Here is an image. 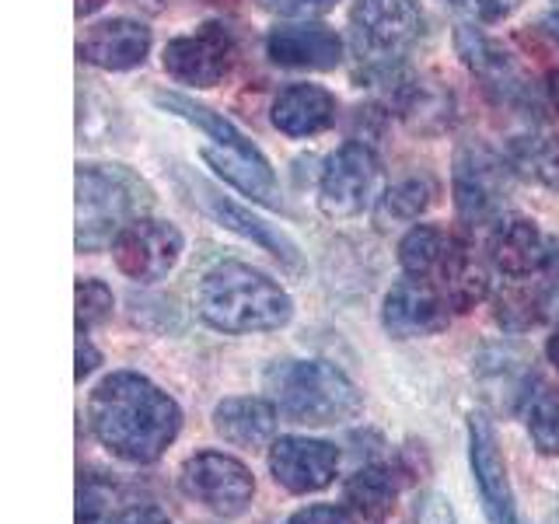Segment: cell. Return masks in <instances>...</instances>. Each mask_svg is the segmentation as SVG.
<instances>
[{
  "label": "cell",
  "mask_w": 559,
  "mask_h": 524,
  "mask_svg": "<svg viewBox=\"0 0 559 524\" xmlns=\"http://www.w3.org/2000/svg\"><path fill=\"white\" fill-rule=\"evenodd\" d=\"M472 8L479 11L483 22H503L521 8V0H472Z\"/></svg>",
  "instance_id": "obj_33"
},
{
  "label": "cell",
  "mask_w": 559,
  "mask_h": 524,
  "mask_svg": "<svg viewBox=\"0 0 559 524\" xmlns=\"http://www.w3.org/2000/svg\"><path fill=\"white\" fill-rule=\"evenodd\" d=\"M427 279H433V284L441 287L451 311H472L479 301L489 297V266L483 262V255L462 238L451 241L444 262Z\"/></svg>",
  "instance_id": "obj_21"
},
{
  "label": "cell",
  "mask_w": 559,
  "mask_h": 524,
  "mask_svg": "<svg viewBox=\"0 0 559 524\" xmlns=\"http://www.w3.org/2000/svg\"><path fill=\"white\" fill-rule=\"evenodd\" d=\"M511 162L500 157L486 144H465L454 154V210L468 231L479 227H497L503 221L507 203V182H511Z\"/></svg>",
  "instance_id": "obj_7"
},
{
  "label": "cell",
  "mask_w": 559,
  "mask_h": 524,
  "mask_svg": "<svg viewBox=\"0 0 559 524\" xmlns=\"http://www.w3.org/2000/svg\"><path fill=\"white\" fill-rule=\"evenodd\" d=\"M276 406L270 395H231L214 406V430L221 441L241 451H255L273 444L276 433Z\"/></svg>",
  "instance_id": "obj_18"
},
{
  "label": "cell",
  "mask_w": 559,
  "mask_h": 524,
  "mask_svg": "<svg viewBox=\"0 0 559 524\" xmlns=\"http://www.w3.org/2000/svg\"><path fill=\"white\" fill-rule=\"evenodd\" d=\"M151 52V28L133 17H112V22L92 25L78 43V57L98 70H133Z\"/></svg>",
  "instance_id": "obj_15"
},
{
  "label": "cell",
  "mask_w": 559,
  "mask_h": 524,
  "mask_svg": "<svg viewBox=\"0 0 559 524\" xmlns=\"http://www.w3.org/2000/svg\"><path fill=\"white\" fill-rule=\"evenodd\" d=\"M151 206V189L122 165H78V249L98 252Z\"/></svg>",
  "instance_id": "obj_5"
},
{
  "label": "cell",
  "mask_w": 559,
  "mask_h": 524,
  "mask_svg": "<svg viewBox=\"0 0 559 524\" xmlns=\"http://www.w3.org/2000/svg\"><path fill=\"white\" fill-rule=\"evenodd\" d=\"M154 102L162 105L165 112L192 122V127L206 136L203 140V162L214 168L227 186H235L238 192H245L252 203L280 210V203H284V200H280L276 175H273L270 162L262 157V151L252 144L249 136H241L221 112L206 109V105L192 102V98H186L179 92H157Z\"/></svg>",
  "instance_id": "obj_3"
},
{
  "label": "cell",
  "mask_w": 559,
  "mask_h": 524,
  "mask_svg": "<svg viewBox=\"0 0 559 524\" xmlns=\"http://www.w3.org/2000/svg\"><path fill=\"white\" fill-rule=\"evenodd\" d=\"M444 4H451V8H459V4H462V0H444Z\"/></svg>",
  "instance_id": "obj_39"
},
{
  "label": "cell",
  "mask_w": 559,
  "mask_h": 524,
  "mask_svg": "<svg viewBox=\"0 0 559 524\" xmlns=\"http://www.w3.org/2000/svg\"><path fill=\"white\" fill-rule=\"evenodd\" d=\"M179 486L189 500H197L217 517H241L255 500L252 468L224 451H197L179 468Z\"/></svg>",
  "instance_id": "obj_8"
},
{
  "label": "cell",
  "mask_w": 559,
  "mask_h": 524,
  "mask_svg": "<svg viewBox=\"0 0 559 524\" xmlns=\"http://www.w3.org/2000/svg\"><path fill=\"white\" fill-rule=\"evenodd\" d=\"M182 231L168 221L136 217L112 241V259L122 276L136 284H157L165 279L182 259Z\"/></svg>",
  "instance_id": "obj_11"
},
{
  "label": "cell",
  "mask_w": 559,
  "mask_h": 524,
  "mask_svg": "<svg viewBox=\"0 0 559 524\" xmlns=\"http://www.w3.org/2000/svg\"><path fill=\"white\" fill-rule=\"evenodd\" d=\"M98 364H102V357L92 346V336H87V332H78V381H84Z\"/></svg>",
  "instance_id": "obj_34"
},
{
  "label": "cell",
  "mask_w": 559,
  "mask_h": 524,
  "mask_svg": "<svg viewBox=\"0 0 559 524\" xmlns=\"http://www.w3.org/2000/svg\"><path fill=\"white\" fill-rule=\"evenodd\" d=\"M116 297L102 279H78V332H92L112 319Z\"/></svg>",
  "instance_id": "obj_28"
},
{
  "label": "cell",
  "mask_w": 559,
  "mask_h": 524,
  "mask_svg": "<svg viewBox=\"0 0 559 524\" xmlns=\"http://www.w3.org/2000/svg\"><path fill=\"white\" fill-rule=\"evenodd\" d=\"M381 322L395 340H424L448 329L451 305L433 279L406 273L389 294H384Z\"/></svg>",
  "instance_id": "obj_14"
},
{
  "label": "cell",
  "mask_w": 559,
  "mask_h": 524,
  "mask_svg": "<svg viewBox=\"0 0 559 524\" xmlns=\"http://www.w3.org/2000/svg\"><path fill=\"white\" fill-rule=\"evenodd\" d=\"M105 4V0H78V17H87V14H95L98 8Z\"/></svg>",
  "instance_id": "obj_36"
},
{
  "label": "cell",
  "mask_w": 559,
  "mask_h": 524,
  "mask_svg": "<svg viewBox=\"0 0 559 524\" xmlns=\"http://www.w3.org/2000/svg\"><path fill=\"white\" fill-rule=\"evenodd\" d=\"M262 384L276 413L297 427H340L364 409L357 384L325 360H276Z\"/></svg>",
  "instance_id": "obj_4"
},
{
  "label": "cell",
  "mask_w": 559,
  "mask_h": 524,
  "mask_svg": "<svg viewBox=\"0 0 559 524\" xmlns=\"http://www.w3.org/2000/svg\"><path fill=\"white\" fill-rule=\"evenodd\" d=\"M433 196H437V186H433L430 175H409V179L395 182V186L378 200L374 217H378L381 227L419 221V214H424V210L433 203Z\"/></svg>",
  "instance_id": "obj_26"
},
{
  "label": "cell",
  "mask_w": 559,
  "mask_h": 524,
  "mask_svg": "<svg viewBox=\"0 0 559 524\" xmlns=\"http://www.w3.org/2000/svg\"><path fill=\"white\" fill-rule=\"evenodd\" d=\"M507 162L524 179H532L546 189H559V133H535V136H518Z\"/></svg>",
  "instance_id": "obj_24"
},
{
  "label": "cell",
  "mask_w": 559,
  "mask_h": 524,
  "mask_svg": "<svg viewBox=\"0 0 559 524\" xmlns=\"http://www.w3.org/2000/svg\"><path fill=\"white\" fill-rule=\"evenodd\" d=\"M454 43H459V57L465 60V67L483 81L486 92H493L500 98H518L528 92V84H524V74L521 67L514 63V57L507 49H500L493 39H486L483 32L462 25L459 35H454Z\"/></svg>",
  "instance_id": "obj_19"
},
{
  "label": "cell",
  "mask_w": 559,
  "mask_h": 524,
  "mask_svg": "<svg viewBox=\"0 0 559 524\" xmlns=\"http://www.w3.org/2000/svg\"><path fill=\"white\" fill-rule=\"evenodd\" d=\"M109 524H171V517L162 511V507L133 503V507H122L119 514H112V517H109Z\"/></svg>",
  "instance_id": "obj_32"
},
{
  "label": "cell",
  "mask_w": 559,
  "mask_h": 524,
  "mask_svg": "<svg viewBox=\"0 0 559 524\" xmlns=\"http://www.w3.org/2000/svg\"><path fill=\"white\" fill-rule=\"evenodd\" d=\"M287 524H357V514L349 507H329V503H311L290 514Z\"/></svg>",
  "instance_id": "obj_30"
},
{
  "label": "cell",
  "mask_w": 559,
  "mask_h": 524,
  "mask_svg": "<svg viewBox=\"0 0 559 524\" xmlns=\"http://www.w3.org/2000/svg\"><path fill=\"white\" fill-rule=\"evenodd\" d=\"M552 255L556 249H549L542 227L528 217H503L489 235V259L511 279L542 273L552 262Z\"/></svg>",
  "instance_id": "obj_17"
},
{
  "label": "cell",
  "mask_w": 559,
  "mask_h": 524,
  "mask_svg": "<svg viewBox=\"0 0 559 524\" xmlns=\"http://www.w3.org/2000/svg\"><path fill=\"white\" fill-rule=\"evenodd\" d=\"M206 206H210V214H214L227 227V231H235L245 241L259 245L262 252H270L273 259L284 262V266L301 270V249H297V245L284 231H280V227L266 224L262 217H255L252 210H245V206H238L231 200H224V196H217V192H210V189H206Z\"/></svg>",
  "instance_id": "obj_22"
},
{
  "label": "cell",
  "mask_w": 559,
  "mask_h": 524,
  "mask_svg": "<svg viewBox=\"0 0 559 524\" xmlns=\"http://www.w3.org/2000/svg\"><path fill=\"white\" fill-rule=\"evenodd\" d=\"M399 472L392 465H364L357 468L354 476L346 479L343 486V500L346 507L354 511L357 517L367 521H381L384 514L395 511V500H399Z\"/></svg>",
  "instance_id": "obj_23"
},
{
  "label": "cell",
  "mask_w": 559,
  "mask_h": 524,
  "mask_svg": "<svg viewBox=\"0 0 559 524\" xmlns=\"http://www.w3.org/2000/svg\"><path fill=\"white\" fill-rule=\"evenodd\" d=\"M378 186H381V165L367 144L349 140L329 157L319 182V206L332 221L360 217L367 206H378Z\"/></svg>",
  "instance_id": "obj_9"
},
{
  "label": "cell",
  "mask_w": 559,
  "mask_h": 524,
  "mask_svg": "<svg viewBox=\"0 0 559 524\" xmlns=\"http://www.w3.org/2000/svg\"><path fill=\"white\" fill-rule=\"evenodd\" d=\"M200 319L227 332V336H255V332H276L294 319L290 294L245 262H221L206 270L197 287Z\"/></svg>",
  "instance_id": "obj_2"
},
{
  "label": "cell",
  "mask_w": 559,
  "mask_h": 524,
  "mask_svg": "<svg viewBox=\"0 0 559 524\" xmlns=\"http://www.w3.org/2000/svg\"><path fill=\"white\" fill-rule=\"evenodd\" d=\"M340 102L322 84H287L273 98V127L284 136H314L336 122Z\"/></svg>",
  "instance_id": "obj_20"
},
{
  "label": "cell",
  "mask_w": 559,
  "mask_h": 524,
  "mask_svg": "<svg viewBox=\"0 0 559 524\" xmlns=\"http://www.w3.org/2000/svg\"><path fill=\"white\" fill-rule=\"evenodd\" d=\"M549 102H552V109L559 112V70L549 78Z\"/></svg>",
  "instance_id": "obj_37"
},
{
  "label": "cell",
  "mask_w": 559,
  "mask_h": 524,
  "mask_svg": "<svg viewBox=\"0 0 559 524\" xmlns=\"http://www.w3.org/2000/svg\"><path fill=\"white\" fill-rule=\"evenodd\" d=\"M165 74L189 87H217L235 63V35L221 22H206L197 32L179 35L165 46Z\"/></svg>",
  "instance_id": "obj_12"
},
{
  "label": "cell",
  "mask_w": 559,
  "mask_h": 524,
  "mask_svg": "<svg viewBox=\"0 0 559 524\" xmlns=\"http://www.w3.org/2000/svg\"><path fill=\"white\" fill-rule=\"evenodd\" d=\"M542 25H546V32H549V35H556V39H559V11H556V14H549Z\"/></svg>",
  "instance_id": "obj_38"
},
{
  "label": "cell",
  "mask_w": 559,
  "mask_h": 524,
  "mask_svg": "<svg viewBox=\"0 0 559 524\" xmlns=\"http://www.w3.org/2000/svg\"><path fill=\"white\" fill-rule=\"evenodd\" d=\"M266 465H270L273 483L284 486L287 493L294 497L322 493L340 472V448L319 441V437L287 433V437H276L270 444Z\"/></svg>",
  "instance_id": "obj_13"
},
{
  "label": "cell",
  "mask_w": 559,
  "mask_h": 524,
  "mask_svg": "<svg viewBox=\"0 0 559 524\" xmlns=\"http://www.w3.org/2000/svg\"><path fill=\"white\" fill-rule=\"evenodd\" d=\"M546 357H549V364L559 371V329L549 336V343H546Z\"/></svg>",
  "instance_id": "obj_35"
},
{
  "label": "cell",
  "mask_w": 559,
  "mask_h": 524,
  "mask_svg": "<svg viewBox=\"0 0 559 524\" xmlns=\"http://www.w3.org/2000/svg\"><path fill=\"white\" fill-rule=\"evenodd\" d=\"M424 35L416 0H357L349 11V43L360 63L374 70L395 67Z\"/></svg>",
  "instance_id": "obj_6"
},
{
  "label": "cell",
  "mask_w": 559,
  "mask_h": 524,
  "mask_svg": "<svg viewBox=\"0 0 559 524\" xmlns=\"http://www.w3.org/2000/svg\"><path fill=\"white\" fill-rule=\"evenodd\" d=\"M413 521L416 524H454V511H451V503L444 500V493H437V489H427V493L416 497Z\"/></svg>",
  "instance_id": "obj_29"
},
{
  "label": "cell",
  "mask_w": 559,
  "mask_h": 524,
  "mask_svg": "<svg viewBox=\"0 0 559 524\" xmlns=\"http://www.w3.org/2000/svg\"><path fill=\"white\" fill-rule=\"evenodd\" d=\"M528 433H532V444L556 458L559 454V389L546 384L542 392H535L528 398Z\"/></svg>",
  "instance_id": "obj_27"
},
{
  "label": "cell",
  "mask_w": 559,
  "mask_h": 524,
  "mask_svg": "<svg viewBox=\"0 0 559 524\" xmlns=\"http://www.w3.org/2000/svg\"><path fill=\"white\" fill-rule=\"evenodd\" d=\"M262 8L273 14H287V17H305V14H322L329 8H336L340 0H259Z\"/></svg>",
  "instance_id": "obj_31"
},
{
  "label": "cell",
  "mask_w": 559,
  "mask_h": 524,
  "mask_svg": "<svg viewBox=\"0 0 559 524\" xmlns=\"http://www.w3.org/2000/svg\"><path fill=\"white\" fill-rule=\"evenodd\" d=\"M266 57L287 70H336L343 39L325 25H280L266 35Z\"/></svg>",
  "instance_id": "obj_16"
},
{
  "label": "cell",
  "mask_w": 559,
  "mask_h": 524,
  "mask_svg": "<svg viewBox=\"0 0 559 524\" xmlns=\"http://www.w3.org/2000/svg\"><path fill=\"white\" fill-rule=\"evenodd\" d=\"M451 235L433 224H413L399 241V266L409 276H433L451 249Z\"/></svg>",
  "instance_id": "obj_25"
},
{
  "label": "cell",
  "mask_w": 559,
  "mask_h": 524,
  "mask_svg": "<svg viewBox=\"0 0 559 524\" xmlns=\"http://www.w3.org/2000/svg\"><path fill=\"white\" fill-rule=\"evenodd\" d=\"M95 441L127 465H154L182 430V409L165 389L136 371H116L87 398Z\"/></svg>",
  "instance_id": "obj_1"
},
{
  "label": "cell",
  "mask_w": 559,
  "mask_h": 524,
  "mask_svg": "<svg viewBox=\"0 0 559 524\" xmlns=\"http://www.w3.org/2000/svg\"><path fill=\"white\" fill-rule=\"evenodd\" d=\"M468 462H472V479H476V493H479L486 521L489 524H524L514 483H511V468H507L503 448H500V437L486 416L468 419Z\"/></svg>",
  "instance_id": "obj_10"
}]
</instances>
